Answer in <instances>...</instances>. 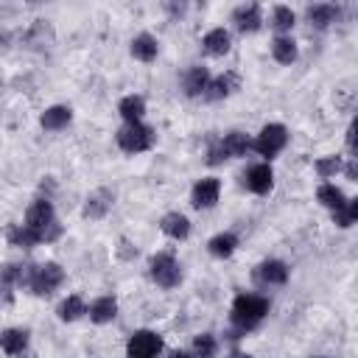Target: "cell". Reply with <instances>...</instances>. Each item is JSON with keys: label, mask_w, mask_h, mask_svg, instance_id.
<instances>
[{"label": "cell", "mask_w": 358, "mask_h": 358, "mask_svg": "<svg viewBox=\"0 0 358 358\" xmlns=\"http://www.w3.org/2000/svg\"><path fill=\"white\" fill-rule=\"evenodd\" d=\"M59 235H62V227L56 221L50 199H36L25 213V224H17L14 229H8V241L14 246L48 243V241H56Z\"/></svg>", "instance_id": "cell-1"}, {"label": "cell", "mask_w": 358, "mask_h": 358, "mask_svg": "<svg viewBox=\"0 0 358 358\" xmlns=\"http://www.w3.org/2000/svg\"><path fill=\"white\" fill-rule=\"evenodd\" d=\"M268 313V299L266 296H257V294H238L235 302H232V324L246 333L252 327H257L263 322V316Z\"/></svg>", "instance_id": "cell-2"}, {"label": "cell", "mask_w": 358, "mask_h": 358, "mask_svg": "<svg viewBox=\"0 0 358 358\" xmlns=\"http://www.w3.org/2000/svg\"><path fill=\"white\" fill-rule=\"evenodd\" d=\"M64 280V271L59 263H42V266H22V282L36 296H50Z\"/></svg>", "instance_id": "cell-3"}, {"label": "cell", "mask_w": 358, "mask_h": 358, "mask_svg": "<svg viewBox=\"0 0 358 358\" xmlns=\"http://www.w3.org/2000/svg\"><path fill=\"white\" fill-rule=\"evenodd\" d=\"M249 148H252V140H249L243 131H229V134H224V137H221L215 145H210L207 162H210V165H218L221 159H229V157H243Z\"/></svg>", "instance_id": "cell-4"}, {"label": "cell", "mask_w": 358, "mask_h": 358, "mask_svg": "<svg viewBox=\"0 0 358 358\" xmlns=\"http://www.w3.org/2000/svg\"><path fill=\"white\" fill-rule=\"evenodd\" d=\"M148 271H151V280H154L159 288H176V285L182 282V268H179L176 257L168 255V252L154 255L151 263H148Z\"/></svg>", "instance_id": "cell-5"}, {"label": "cell", "mask_w": 358, "mask_h": 358, "mask_svg": "<svg viewBox=\"0 0 358 358\" xmlns=\"http://www.w3.org/2000/svg\"><path fill=\"white\" fill-rule=\"evenodd\" d=\"M117 145H120V151H126V154L148 151V148L154 145V131H151L145 123H126V126L117 131Z\"/></svg>", "instance_id": "cell-6"}, {"label": "cell", "mask_w": 358, "mask_h": 358, "mask_svg": "<svg viewBox=\"0 0 358 358\" xmlns=\"http://www.w3.org/2000/svg\"><path fill=\"white\" fill-rule=\"evenodd\" d=\"M285 143H288V131H285V126L282 123H268V126H263L260 129V134H257V140L252 143V148L260 154V157H277L282 148H285Z\"/></svg>", "instance_id": "cell-7"}, {"label": "cell", "mask_w": 358, "mask_h": 358, "mask_svg": "<svg viewBox=\"0 0 358 358\" xmlns=\"http://www.w3.org/2000/svg\"><path fill=\"white\" fill-rule=\"evenodd\" d=\"M159 352H162V338L154 330H137L126 344L129 358H157Z\"/></svg>", "instance_id": "cell-8"}, {"label": "cell", "mask_w": 358, "mask_h": 358, "mask_svg": "<svg viewBox=\"0 0 358 358\" xmlns=\"http://www.w3.org/2000/svg\"><path fill=\"white\" fill-rule=\"evenodd\" d=\"M218 193H221V182L213 179V176H207V179H199V182L193 185L190 201H193L196 210H210V207H215Z\"/></svg>", "instance_id": "cell-9"}, {"label": "cell", "mask_w": 358, "mask_h": 358, "mask_svg": "<svg viewBox=\"0 0 358 358\" xmlns=\"http://www.w3.org/2000/svg\"><path fill=\"white\" fill-rule=\"evenodd\" d=\"M232 22H235V28H238L241 34H255V31H260V25H263L260 6H257V3H243V6H238V8L232 11Z\"/></svg>", "instance_id": "cell-10"}, {"label": "cell", "mask_w": 358, "mask_h": 358, "mask_svg": "<svg viewBox=\"0 0 358 358\" xmlns=\"http://www.w3.org/2000/svg\"><path fill=\"white\" fill-rule=\"evenodd\" d=\"M112 204H115V193L106 190V187H98V190H92V193L87 196V201H84V218L98 221V218H103V215L112 210Z\"/></svg>", "instance_id": "cell-11"}, {"label": "cell", "mask_w": 358, "mask_h": 358, "mask_svg": "<svg viewBox=\"0 0 358 358\" xmlns=\"http://www.w3.org/2000/svg\"><path fill=\"white\" fill-rule=\"evenodd\" d=\"M271 185H274V171H271V165H268V162L252 165V168L246 171V187H249L252 193L266 196V193L271 190Z\"/></svg>", "instance_id": "cell-12"}, {"label": "cell", "mask_w": 358, "mask_h": 358, "mask_svg": "<svg viewBox=\"0 0 358 358\" xmlns=\"http://www.w3.org/2000/svg\"><path fill=\"white\" fill-rule=\"evenodd\" d=\"M210 84H213V78H210L207 67H201V64H196V67H190V70L185 73V92H187L190 98H196V95H207Z\"/></svg>", "instance_id": "cell-13"}, {"label": "cell", "mask_w": 358, "mask_h": 358, "mask_svg": "<svg viewBox=\"0 0 358 358\" xmlns=\"http://www.w3.org/2000/svg\"><path fill=\"white\" fill-rule=\"evenodd\" d=\"M255 274H257V280L266 282V285H282V282L288 280V266H285L282 260H263Z\"/></svg>", "instance_id": "cell-14"}, {"label": "cell", "mask_w": 358, "mask_h": 358, "mask_svg": "<svg viewBox=\"0 0 358 358\" xmlns=\"http://www.w3.org/2000/svg\"><path fill=\"white\" fill-rule=\"evenodd\" d=\"M308 22L310 25H316V28H327V25H333L336 20H338V6H333V3H313V6H308Z\"/></svg>", "instance_id": "cell-15"}, {"label": "cell", "mask_w": 358, "mask_h": 358, "mask_svg": "<svg viewBox=\"0 0 358 358\" xmlns=\"http://www.w3.org/2000/svg\"><path fill=\"white\" fill-rule=\"evenodd\" d=\"M159 229H162L168 238H173V241H185V238L190 235V221H187V215H182V213H168V215H162Z\"/></svg>", "instance_id": "cell-16"}, {"label": "cell", "mask_w": 358, "mask_h": 358, "mask_svg": "<svg viewBox=\"0 0 358 358\" xmlns=\"http://www.w3.org/2000/svg\"><path fill=\"white\" fill-rule=\"evenodd\" d=\"M201 45H204V50H207L210 56H224V53H229L232 39H229V31H227V28H213V31L204 34Z\"/></svg>", "instance_id": "cell-17"}, {"label": "cell", "mask_w": 358, "mask_h": 358, "mask_svg": "<svg viewBox=\"0 0 358 358\" xmlns=\"http://www.w3.org/2000/svg\"><path fill=\"white\" fill-rule=\"evenodd\" d=\"M238 84H241V78H238V73H232V70H227L224 76H218V78H213V84H210V90H207V98H210V101H221V98H227V95H232V92L238 90Z\"/></svg>", "instance_id": "cell-18"}, {"label": "cell", "mask_w": 358, "mask_h": 358, "mask_svg": "<svg viewBox=\"0 0 358 358\" xmlns=\"http://www.w3.org/2000/svg\"><path fill=\"white\" fill-rule=\"evenodd\" d=\"M70 117H73L70 106L56 103V106H50V109H45V112H42L39 123H42V129H48V131H59V129H64V126L70 123Z\"/></svg>", "instance_id": "cell-19"}, {"label": "cell", "mask_w": 358, "mask_h": 358, "mask_svg": "<svg viewBox=\"0 0 358 358\" xmlns=\"http://www.w3.org/2000/svg\"><path fill=\"white\" fill-rule=\"evenodd\" d=\"M117 316V299L115 296H98L92 305H90V319L95 324H106Z\"/></svg>", "instance_id": "cell-20"}, {"label": "cell", "mask_w": 358, "mask_h": 358, "mask_svg": "<svg viewBox=\"0 0 358 358\" xmlns=\"http://www.w3.org/2000/svg\"><path fill=\"white\" fill-rule=\"evenodd\" d=\"M157 50H159V45H157V39L151 34H140V36L131 39V56L140 59V62H154Z\"/></svg>", "instance_id": "cell-21"}, {"label": "cell", "mask_w": 358, "mask_h": 358, "mask_svg": "<svg viewBox=\"0 0 358 358\" xmlns=\"http://www.w3.org/2000/svg\"><path fill=\"white\" fill-rule=\"evenodd\" d=\"M117 112L126 123H140V117L145 115V101L140 95H126L120 103H117Z\"/></svg>", "instance_id": "cell-22"}, {"label": "cell", "mask_w": 358, "mask_h": 358, "mask_svg": "<svg viewBox=\"0 0 358 358\" xmlns=\"http://www.w3.org/2000/svg\"><path fill=\"white\" fill-rule=\"evenodd\" d=\"M0 344H3V352L6 355H22L25 347H28V333L25 330H17V327H8L3 333V338H0Z\"/></svg>", "instance_id": "cell-23"}, {"label": "cell", "mask_w": 358, "mask_h": 358, "mask_svg": "<svg viewBox=\"0 0 358 358\" xmlns=\"http://www.w3.org/2000/svg\"><path fill=\"white\" fill-rule=\"evenodd\" d=\"M271 56H274L280 64L296 62V42H294L291 36H274V42H271Z\"/></svg>", "instance_id": "cell-24"}, {"label": "cell", "mask_w": 358, "mask_h": 358, "mask_svg": "<svg viewBox=\"0 0 358 358\" xmlns=\"http://www.w3.org/2000/svg\"><path fill=\"white\" fill-rule=\"evenodd\" d=\"M235 246H238V238H235L232 232H218V235L210 238V243H207V249H210L213 257H229V255L235 252Z\"/></svg>", "instance_id": "cell-25"}, {"label": "cell", "mask_w": 358, "mask_h": 358, "mask_svg": "<svg viewBox=\"0 0 358 358\" xmlns=\"http://www.w3.org/2000/svg\"><path fill=\"white\" fill-rule=\"evenodd\" d=\"M316 199H319L327 210H333V213H338V210H344V207H347L344 193H341L336 185H322V187L316 190Z\"/></svg>", "instance_id": "cell-26"}, {"label": "cell", "mask_w": 358, "mask_h": 358, "mask_svg": "<svg viewBox=\"0 0 358 358\" xmlns=\"http://www.w3.org/2000/svg\"><path fill=\"white\" fill-rule=\"evenodd\" d=\"M56 313H59V319H62V322H76L78 316H84V313H90V310L84 308V299L73 294V296H67V299L59 305V310H56Z\"/></svg>", "instance_id": "cell-27"}, {"label": "cell", "mask_w": 358, "mask_h": 358, "mask_svg": "<svg viewBox=\"0 0 358 358\" xmlns=\"http://www.w3.org/2000/svg\"><path fill=\"white\" fill-rule=\"evenodd\" d=\"M294 20H296V17H294V11H291L288 6H274V11H271V25H274V31H280V36L294 28Z\"/></svg>", "instance_id": "cell-28"}, {"label": "cell", "mask_w": 358, "mask_h": 358, "mask_svg": "<svg viewBox=\"0 0 358 358\" xmlns=\"http://www.w3.org/2000/svg\"><path fill=\"white\" fill-rule=\"evenodd\" d=\"M215 350H218V344H215V336L213 333H201V336L193 338V355L196 358H213Z\"/></svg>", "instance_id": "cell-29"}, {"label": "cell", "mask_w": 358, "mask_h": 358, "mask_svg": "<svg viewBox=\"0 0 358 358\" xmlns=\"http://www.w3.org/2000/svg\"><path fill=\"white\" fill-rule=\"evenodd\" d=\"M341 168H344V165H341V159H338V157H319V159H316V173H319L322 179L336 176Z\"/></svg>", "instance_id": "cell-30"}, {"label": "cell", "mask_w": 358, "mask_h": 358, "mask_svg": "<svg viewBox=\"0 0 358 358\" xmlns=\"http://www.w3.org/2000/svg\"><path fill=\"white\" fill-rule=\"evenodd\" d=\"M347 145H350L352 151H358V117L352 120V126H350V131H347Z\"/></svg>", "instance_id": "cell-31"}, {"label": "cell", "mask_w": 358, "mask_h": 358, "mask_svg": "<svg viewBox=\"0 0 358 358\" xmlns=\"http://www.w3.org/2000/svg\"><path fill=\"white\" fill-rule=\"evenodd\" d=\"M344 173H347L350 179H355V182H358V157H355L350 165H344Z\"/></svg>", "instance_id": "cell-32"}, {"label": "cell", "mask_w": 358, "mask_h": 358, "mask_svg": "<svg viewBox=\"0 0 358 358\" xmlns=\"http://www.w3.org/2000/svg\"><path fill=\"white\" fill-rule=\"evenodd\" d=\"M347 215H350V221H352V224L358 221V196H355V199L347 204Z\"/></svg>", "instance_id": "cell-33"}, {"label": "cell", "mask_w": 358, "mask_h": 358, "mask_svg": "<svg viewBox=\"0 0 358 358\" xmlns=\"http://www.w3.org/2000/svg\"><path fill=\"white\" fill-rule=\"evenodd\" d=\"M227 358H252V355H249V352H241V350H235V352H229Z\"/></svg>", "instance_id": "cell-34"}, {"label": "cell", "mask_w": 358, "mask_h": 358, "mask_svg": "<svg viewBox=\"0 0 358 358\" xmlns=\"http://www.w3.org/2000/svg\"><path fill=\"white\" fill-rule=\"evenodd\" d=\"M171 358H196V355H193V352H182V350H179V352H173Z\"/></svg>", "instance_id": "cell-35"}]
</instances>
